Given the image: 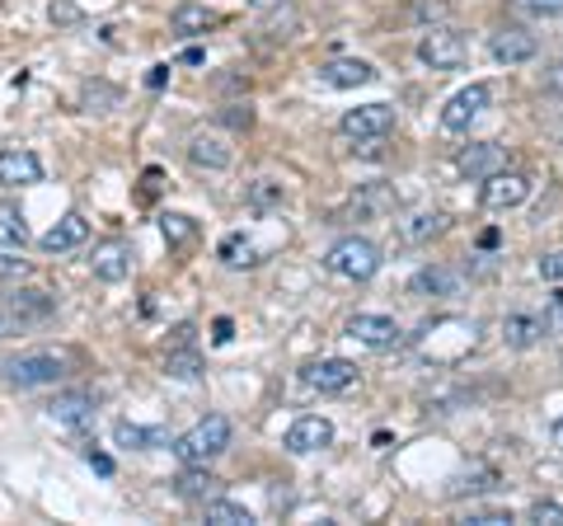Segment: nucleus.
<instances>
[{
    "label": "nucleus",
    "mask_w": 563,
    "mask_h": 526,
    "mask_svg": "<svg viewBox=\"0 0 563 526\" xmlns=\"http://www.w3.org/2000/svg\"><path fill=\"white\" fill-rule=\"evenodd\" d=\"M231 447V418H221V414H207L202 424H192L184 437H174V456H179L184 465H207V461H217V456Z\"/></svg>",
    "instance_id": "f257e3e1"
},
{
    "label": "nucleus",
    "mask_w": 563,
    "mask_h": 526,
    "mask_svg": "<svg viewBox=\"0 0 563 526\" xmlns=\"http://www.w3.org/2000/svg\"><path fill=\"white\" fill-rule=\"evenodd\" d=\"M57 310V296L43 292V287H14L0 296V335H20V329H33L52 320Z\"/></svg>",
    "instance_id": "f03ea898"
},
{
    "label": "nucleus",
    "mask_w": 563,
    "mask_h": 526,
    "mask_svg": "<svg viewBox=\"0 0 563 526\" xmlns=\"http://www.w3.org/2000/svg\"><path fill=\"white\" fill-rule=\"evenodd\" d=\"M324 269L333 277H347V283H372L380 269V250L366 235H347L324 254Z\"/></svg>",
    "instance_id": "7ed1b4c3"
},
{
    "label": "nucleus",
    "mask_w": 563,
    "mask_h": 526,
    "mask_svg": "<svg viewBox=\"0 0 563 526\" xmlns=\"http://www.w3.org/2000/svg\"><path fill=\"white\" fill-rule=\"evenodd\" d=\"M418 57L428 62L432 72H461L470 57V43H465V33H455V29H432V33H422Z\"/></svg>",
    "instance_id": "20e7f679"
},
{
    "label": "nucleus",
    "mask_w": 563,
    "mask_h": 526,
    "mask_svg": "<svg viewBox=\"0 0 563 526\" xmlns=\"http://www.w3.org/2000/svg\"><path fill=\"white\" fill-rule=\"evenodd\" d=\"M526 198H531V179H526L521 169H498L488 174L484 188H479V202L488 207V212H507V207H521Z\"/></svg>",
    "instance_id": "39448f33"
},
{
    "label": "nucleus",
    "mask_w": 563,
    "mask_h": 526,
    "mask_svg": "<svg viewBox=\"0 0 563 526\" xmlns=\"http://www.w3.org/2000/svg\"><path fill=\"white\" fill-rule=\"evenodd\" d=\"M62 376V358L57 353H24L5 362V381L20 385V391H33V385H52Z\"/></svg>",
    "instance_id": "423d86ee"
},
{
    "label": "nucleus",
    "mask_w": 563,
    "mask_h": 526,
    "mask_svg": "<svg viewBox=\"0 0 563 526\" xmlns=\"http://www.w3.org/2000/svg\"><path fill=\"white\" fill-rule=\"evenodd\" d=\"M339 128L347 136H362V142H380V136L395 128V109H390V103H362V109L343 113Z\"/></svg>",
    "instance_id": "0eeeda50"
},
{
    "label": "nucleus",
    "mask_w": 563,
    "mask_h": 526,
    "mask_svg": "<svg viewBox=\"0 0 563 526\" xmlns=\"http://www.w3.org/2000/svg\"><path fill=\"white\" fill-rule=\"evenodd\" d=\"M301 381L320 395H339V391H347V385H357V366H352L347 358H324V362H310L301 372Z\"/></svg>",
    "instance_id": "6e6552de"
},
{
    "label": "nucleus",
    "mask_w": 563,
    "mask_h": 526,
    "mask_svg": "<svg viewBox=\"0 0 563 526\" xmlns=\"http://www.w3.org/2000/svg\"><path fill=\"white\" fill-rule=\"evenodd\" d=\"M488 109V85H470V90L451 95L442 109V128L446 132H470V122Z\"/></svg>",
    "instance_id": "1a4fd4ad"
},
{
    "label": "nucleus",
    "mask_w": 563,
    "mask_h": 526,
    "mask_svg": "<svg viewBox=\"0 0 563 526\" xmlns=\"http://www.w3.org/2000/svg\"><path fill=\"white\" fill-rule=\"evenodd\" d=\"M347 339H357V343H366V348H395L404 335H399V325L390 320V315H352L347 320Z\"/></svg>",
    "instance_id": "9d476101"
},
{
    "label": "nucleus",
    "mask_w": 563,
    "mask_h": 526,
    "mask_svg": "<svg viewBox=\"0 0 563 526\" xmlns=\"http://www.w3.org/2000/svg\"><path fill=\"white\" fill-rule=\"evenodd\" d=\"M488 52H493V62H503V66H521L536 57L540 43H536V33H526V29H498L488 39Z\"/></svg>",
    "instance_id": "9b49d317"
},
{
    "label": "nucleus",
    "mask_w": 563,
    "mask_h": 526,
    "mask_svg": "<svg viewBox=\"0 0 563 526\" xmlns=\"http://www.w3.org/2000/svg\"><path fill=\"white\" fill-rule=\"evenodd\" d=\"M333 442V424L320 414H306V418H296V424L287 428V451L296 456H306V451H320Z\"/></svg>",
    "instance_id": "f8f14e48"
},
{
    "label": "nucleus",
    "mask_w": 563,
    "mask_h": 526,
    "mask_svg": "<svg viewBox=\"0 0 563 526\" xmlns=\"http://www.w3.org/2000/svg\"><path fill=\"white\" fill-rule=\"evenodd\" d=\"M90 269H95V277H103V283H122V277L132 273V244H122V240L95 244Z\"/></svg>",
    "instance_id": "ddd939ff"
},
{
    "label": "nucleus",
    "mask_w": 563,
    "mask_h": 526,
    "mask_svg": "<svg viewBox=\"0 0 563 526\" xmlns=\"http://www.w3.org/2000/svg\"><path fill=\"white\" fill-rule=\"evenodd\" d=\"M90 414H95V395L90 391H66V395H57L47 405V418H57V424L70 428V432H80L85 424H90Z\"/></svg>",
    "instance_id": "4468645a"
},
{
    "label": "nucleus",
    "mask_w": 563,
    "mask_h": 526,
    "mask_svg": "<svg viewBox=\"0 0 563 526\" xmlns=\"http://www.w3.org/2000/svg\"><path fill=\"white\" fill-rule=\"evenodd\" d=\"M43 179V161L33 151L24 146H10V151H0V184H38Z\"/></svg>",
    "instance_id": "2eb2a0df"
},
{
    "label": "nucleus",
    "mask_w": 563,
    "mask_h": 526,
    "mask_svg": "<svg viewBox=\"0 0 563 526\" xmlns=\"http://www.w3.org/2000/svg\"><path fill=\"white\" fill-rule=\"evenodd\" d=\"M113 442L118 447H132V451H161V447H174L169 428H141V424H113Z\"/></svg>",
    "instance_id": "dca6fc26"
},
{
    "label": "nucleus",
    "mask_w": 563,
    "mask_h": 526,
    "mask_svg": "<svg viewBox=\"0 0 563 526\" xmlns=\"http://www.w3.org/2000/svg\"><path fill=\"white\" fill-rule=\"evenodd\" d=\"M188 161L198 169H225L231 165V146H225V136H217V132H198L188 142Z\"/></svg>",
    "instance_id": "f3484780"
},
{
    "label": "nucleus",
    "mask_w": 563,
    "mask_h": 526,
    "mask_svg": "<svg viewBox=\"0 0 563 526\" xmlns=\"http://www.w3.org/2000/svg\"><path fill=\"white\" fill-rule=\"evenodd\" d=\"M455 287H461V273L442 269V263H432V269H418V273L409 277V292H413V296H451Z\"/></svg>",
    "instance_id": "a211bd4d"
},
{
    "label": "nucleus",
    "mask_w": 563,
    "mask_h": 526,
    "mask_svg": "<svg viewBox=\"0 0 563 526\" xmlns=\"http://www.w3.org/2000/svg\"><path fill=\"white\" fill-rule=\"evenodd\" d=\"M461 165L465 174H479V179H488V174H498L503 165H507V155H503V146H493V142H474V146H465L461 151Z\"/></svg>",
    "instance_id": "6ab92c4d"
},
{
    "label": "nucleus",
    "mask_w": 563,
    "mask_h": 526,
    "mask_svg": "<svg viewBox=\"0 0 563 526\" xmlns=\"http://www.w3.org/2000/svg\"><path fill=\"white\" fill-rule=\"evenodd\" d=\"M85 235H90V226H85V217L70 212V217H62L57 226H52V231L38 244H43V254H62V250H76Z\"/></svg>",
    "instance_id": "aec40b11"
},
{
    "label": "nucleus",
    "mask_w": 563,
    "mask_h": 526,
    "mask_svg": "<svg viewBox=\"0 0 563 526\" xmlns=\"http://www.w3.org/2000/svg\"><path fill=\"white\" fill-rule=\"evenodd\" d=\"M550 335V320H540V315H507L503 320V339L512 348H531Z\"/></svg>",
    "instance_id": "412c9836"
},
{
    "label": "nucleus",
    "mask_w": 563,
    "mask_h": 526,
    "mask_svg": "<svg viewBox=\"0 0 563 526\" xmlns=\"http://www.w3.org/2000/svg\"><path fill=\"white\" fill-rule=\"evenodd\" d=\"M376 72L366 62H352V57H343V62H324L320 66V80L324 85H333V90H352V85H366Z\"/></svg>",
    "instance_id": "4be33fe9"
},
{
    "label": "nucleus",
    "mask_w": 563,
    "mask_h": 526,
    "mask_svg": "<svg viewBox=\"0 0 563 526\" xmlns=\"http://www.w3.org/2000/svg\"><path fill=\"white\" fill-rule=\"evenodd\" d=\"M217 489L221 484H217V475H211L207 465H188L184 475L174 480V494H179V498H202L207 503V498H217Z\"/></svg>",
    "instance_id": "5701e85b"
},
{
    "label": "nucleus",
    "mask_w": 563,
    "mask_h": 526,
    "mask_svg": "<svg viewBox=\"0 0 563 526\" xmlns=\"http://www.w3.org/2000/svg\"><path fill=\"white\" fill-rule=\"evenodd\" d=\"M24 240H29V221L20 212V202H0V244L5 250H24Z\"/></svg>",
    "instance_id": "b1692460"
},
{
    "label": "nucleus",
    "mask_w": 563,
    "mask_h": 526,
    "mask_svg": "<svg viewBox=\"0 0 563 526\" xmlns=\"http://www.w3.org/2000/svg\"><path fill=\"white\" fill-rule=\"evenodd\" d=\"M211 24H217V14H211L207 6H198V0H184V6L169 14V29L174 33H207Z\"/></svg>",
    "instance_id": "393cba45"
},
{
    "label": "nucleus",
    "mask_w": 563,
    "mask_h": 526,
    "mask_svg": "<svg viewBox=\"0 0 563 526\" xmlns=\"http://www.w3.org/2000/svg\"><path fill=\"white\" fill-rule=\"evenodd\" d=\"M202 517H207L211 526H250V522H254L250 507H240V503H231V498H207V503H202Z\"/></svg>",
    "instance_id": "a878e982"
},
{
    "label": "nucleus",
    "mask_w": 563,
    "mask_h": 526,
    "mask_svg": "<svg viewBox=\"0 0 563 526\" xmlns=\"http://www.w3.org/2000/svg\"><path fill=\"white\" fill-rule=\"evenodd\" d=\"M165 372H169V376H179V381H198V376H202V358L192 353V343H179V348H169Z\"/></svg>",
    "instance_id": "bb28decb"
},
{
    "label": "nucleus",
    "mask_w": 563,
    "mask_h": 526,
    "mask_svg": "<svg viewBox=\"0 0 563 526\" xmlns=\"http://www.w3.org/2000/svg\"><path fill=\"white\" fill-rule=\"evenodd\" d=\"M161 231L169 244H188V240H198V221L184 217V212H165L161 217Z\"/></svg>",
    "instance_id": "cd10ccee"
},
{
    "label": "nucleus",
    "mask_w": 563,
    "mask_h": 526,
    "mask_svg": "<svg viewBox=\"0 0 563 526\" xmlns=\"http://www.w3.org/2000/svg\"><path fill=\"white\" fill-rule=\"evenodd\" d=\"M221 263H231V269H240V263H254V244L244 240L240 231L221 240Z\"/></svg>",
    "instance_id": "c85d7f7f"
},
{
    "label": "nucleus",
    "mask_w": 563,
    "mask_h": 526,
    "mask_svg": "<svg viewBox=\"0 0 563 526\" xmlns=\"http://www.w3.org/2000/svg\"><path fill=\"white\" fill-rule=\"evenodd\" d=\"M113 103H118L113 85H85V109H90V113H109Z\"/></svg>",
    "instance_id": "c756f323"
},
{
    "label": "nucleus",
    "mask_w": 563,
    "mask_h": 526,
    "mask_svg": "<svg viewBox=\"0 0 563 526\" xmlns=\"http://www.w3.org/2000/svg\"><path fill=\"white\" fill-rule=\"evenodd\" d=\"M221 122H225V128H235V132H250L254 128V109H250V103H225Z\"/></svg>",
    "instance_id": "7c9ffc66"
},
{
    "label": "nucleus",
    "mask_w": 563,
    "mask_h": 526,
    "mask_svg": "<svg viewBox=\"0 0 563 526\" xmlns=\"http://www.w3.org/2000/svg\"><path fill=\"white\" fill-rule=\"evenodd\" d=\"M446 231V217H413V226H409V231H404V235H409V240H428V235H442Z\"/></svg>",
    "instance_id": "2f4dec72"
},
{
    "label": "nucleus",
    "mask_w": 563,
    "mask_h": 526,
    "mask_svg": "<svg viewBox=\"0 0 563 526\" xmlns=\"http://www.w3.org/2000/svg\"><path fill=\"white\" fill-rule=\"evenodd\" d=\"M250 202H254V207H277V202H282V184L258 179V184L250 188Z\"/></svg>",
    "instance_id": "473e14b6"
},
{
    "label": "nucleus",
    "mask_w": 563,
    "mask_h": 526,
    "mask_svg": "<svg viewBox=\"0 0 563 526\" xmlns=\"http://www.w3.org/2000/svg\"><path fill=\"white\" fill-rule=\"evenodd\" d=\"M47 14H52V24H80V6H76V0H52V6H47Z\"/></svg>",
    "instance_id": "72a5a7b5"
},
{
    "label": "nucleus",
    "mask_w": 563,
    "mask_h": 526,
    "mask_svg": "<svg viewBox=\"0 0 563 526\" xmlns=\"http://www.w3.org/2000/svg\"><path fill=\"white\" fill-rule=\"evenodd\" d=\"M540 277H544V283H563V250L540 259Z\"/></svg>",
    "instance_id": "f704fd0d"
},
{
    "label": "nucleus",
    "mask_w": 563,
    "mask_h": 526,
    "mask_svg": "<svg viewBox=\"0 0 563 526\" xmlns=\"http://www.w3.org/2000/svg\"><path fill=\"white\" fill-rule=\"evenodd\" d=\"M531 517H536V522H550V526H563V507H559V503H544V498H540V503L531 507Z\"/></svg>",
    "instance_id": "c9c22d12"
},
{
    "label": "nucleus",
    "mask_w": 563,
    "mask_h": 526,
    "mask_svg": "<svg viewBox=\"0 0 563 526\" xmlns=\"http://www.w3.org/2000/svg\"><path fill=\"white\" fill-rule=\"evenodd\" d=\"M24 273H29V263H24V259H14V254L0 250V277H24Z\"/></svg>",
    "instance_id": "e433bc0d"
},
{
    "label": "nucleus",
    "mask_w": 563,
    "mask_h": 526,
    "mask_svg": "<svg viewBox=\"0 0 563 526\" xmlns=\"http://www.w3.org/2000/svg\"><path fill=\"white\" fill-rule=\"evenodd\" d=\"M231 339H235V320L231 315H221V320L211 325V343H231Z\"/></svg>",
    "instance_id": "4c0bfd02"
},
{
    "label": "nucleus",
    "mask_w": 563,
    "mask_h": 526,
    "mask_svg": "<svg viewBox=\"0 0 563 526\" xmlns=\"http://www.w3.org/2000/svg\"><path fill=\"white\" fill-rule=\"evenodd\" d=\"M474 526H507L512 522V513H470Z\"/></svg>",
    "instance_id": "58836bf2"
},
{
    "label": "nucleus",
    "mask_w": 563,
    "mask_h": 526,
    "mask_svg": "<svg viewBox=\"0 0 563 526\" xmlns=\"http://www.w3.org/2000/svg\"><path fill=\"white\" fill-rule=\"evenodd\" d=\"M544 90H550V95H563V62H554L550 72H544Z\"/></svg>",
    "instance_id": "ea45409f"
},
{
    "label": "nucleus",
    "mask_w": 563,
    "mask_h": 526,
    "mask_svg": "<svg viewBox=\"0 0 563 526\" xmlns=\"http://www.w3.org/2000/svg\"><path fill=\"white\" fill-rule=\"evenodd\" d=\"M85 461H90L99 475H113V456H103V451H85Z\"/></svg>",
    "instance_id": "a19ab883"
},
{
    "label": "nucleus",
    "mask_w": 563,
    "mask_h": 526,
    "mask_svg": "<svg viewBox=\"0 0 563 526\" xmlns=\"http://www.w3.org/2000/svg\"><path fill=\"white\" fill-rule=\"evenodd\" d=\"M442 14H446L442 0H422V6H418V20H442Z\"/></svg>",
    "instance_id": "79ce46f5"
},
{
    "label": "nucleus",
    "mask_w": 563,
    "mask_h": 526,
    "mask_svg": "<svg viewBox=\"0 0 563 526\" xmlns=\"http://www.w3.org/2000/svg\"><path fill=\"white\" fill-rule=\"evenodd\" d=\"M526 10H536V14H563V0H526Z\"/></svg>",
    "instance_id": "37998d69"
},
{
    "label": "nucleus",
    "mask_w": 563,
    "mask_h": 526,
    "mask_svg": "<svg viewBox=\"0 0 563 526\" xmlns=\"http://www.w3.org/2000/svg\"><path fill=\"white\" fill-rule=\"evenodd\" d=\"M165 80H169V66H151V72H146V85H151V90H165Z\"/></svg>",
    "instance_id": "c03bdc74"
},
{
    "label": "nucleus",
    "mask_w": 563,
    "mask_h": 526,
    "mask_svg": "<svg viewBox=\"0 0 563 526\" xmlns=\"http://www.w3.org/2000/svg\"><path fill=\"white\" fill-rule=\"evenodd\" d=\"M207 57H202V47H184V66H202Z\"/></svg>",
    "instance_id": "a18cd8bd"
},
{
    "label": "nucleus",
    "mask_w": 563,
    "mask_h": 526,
    "mask_svg": "<svg viewBox=\"0 0 563 526\" xmlns=\"http://www.w3.org/2000/svg\"><path fill=\"white\" fill-rule=\"evenodd\" d=\"M550 442L563 451V418H554V428H550Z\"/></svg>",
    "instance_id": "49530a36"
},
{
    "label": "nucleus",
    "mask_w": 563,
    "mask_h": 526,
    "mask_svg": "<svg viewBox=\"0 0 563 526\" xmlns=\"http://www.w3.org/2000/svg\"><path fill=\"white\" fill-rule=\"evenodd\" d=\"M250 6H258V10H273V6H282V0H250Z\"/></svg>",
    "instance_id": "de8ad7c7"
}]
</instances>
